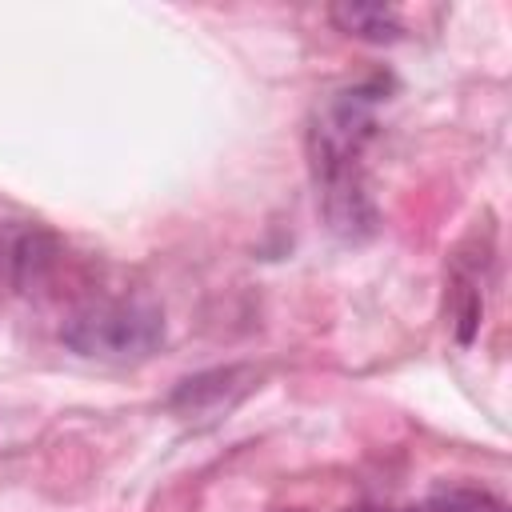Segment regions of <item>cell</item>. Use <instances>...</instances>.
<instances>
[{
	"instance_id": "obj_2",
	"label": "cell",
	"mask_w": 512,
	"mask_h": 512,
	"mask_svg": "<svg viewBox=\"0 0 512 512\" xmlns=\"http://www.w3.org/2000/svg\"><path fill=\"white\" fill-rule=\"evenodd\" d=\"M56 260V240L40 228L16 224L0 236V268L16 288H32Z\"/></svg>"
},
{
	"instance_id": "obj_3",
	"label": "cell",
	"mask_w": 512,
	"mask_h": 512,
	"mask_svg": "<svg viewBox=\"0 0 512 512\" xmlns=\"http://www.w3.org/2000/svg\"><path fill=\"white\" fill-rule=\"evenodd\" d=\"M328 16L336 20L340 32L356 36V40H368V44H392L404 36V20L392 4H332Z\"/></svg>"
},
{
	"instance_id": "obj_5",
	"label": "cell",
	"mask_w": 512,
	"mask_h": 512,
	"mask_svg": "<svg viewBox=\"0 0 512 512\" xmlns=\"http://www.w3.org/2000/svg\"><path fill=\"white\" fill-rule=\"evenodd\" d=\"M356 512H392V508H356Z\"/></svg>"
},
{
	"instance_id": "obj_1",
	"label": "cell",
	"mask_w": 512,
	"mask_h": 512,
	"mask_svg": "<svg viewBox=\"0 0 512 512\" xmlns=\"http://www.w3.org/2000/svg\"><path fill=\"white\" fill-rule=\"evenodd\" d=\"M60 340L96 360H140L160 348L164 316L144 300H88L60 324Z\"/></svg>"
},
{
	"instance_id": "obj_4",
	"label": "cell",
	"mask_w": 512,
	"mask_h": 512,
	"mask_svg": "<svg viewBox=\"0 0 512 512\" xmlns=\"http://www.w3.org/2000/svg\"><path fill=\"white\" fill-rule=\"evenodd\" d=\"M428 512H508L500 496L480 488H444L428 500Z\"/></svg>"
}]
</instances>
